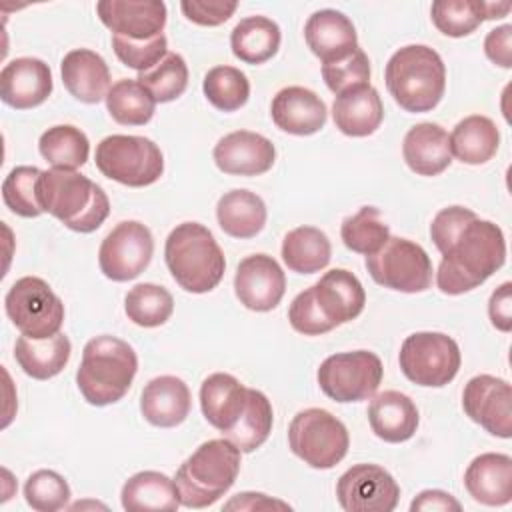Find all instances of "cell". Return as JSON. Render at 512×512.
Segmentation results:
<instances>
[{"instance_id": "47", "label": "cell", "mask_w": 512, "mask_h": 512, "mask_svg": "<svg viewBox=\"0 0 512 512\" xmlns=\"http://www.w3.org/2000/svg\"><path fill=\"white\" fill-rule=\"evenodd\" d=\"M166 46L168 42L164 34H158L150 40H130V38L112 34V48L118 60L124 66L134 68L138 72H146L154 68L168 54Z\"/></svg>"}, {"instance_id": "24", "label": "cell", "mask_w": 512, "mask_h": 512, "mask_svg": "<svg viewBox=\"0 0 512 512\" xmlns=\"http://www.w3.org/2000/svg\"><path fill=\"white\" fill-rule=\"evenodd\" d=\"M464 486L480 504H508L512 500V458L498 452L476 456L464 472Z\"/></svg>"}, {"instance_id": "36", "label": "cell", "mask_w": 512, "mask_h": 512, "mask_svg": "<svg viewBox=\"0 0 512 512\" xmlns=\"http://www.w3.org/2000/svg\"><path fill=\"white\" fill-rule=\"evenodd\" d=\"M332 246L328 236L314 226H298L282 240V260L296 274H314L328 266Z\"/></svg>"}, {"instance_id": "14", "label": "cell", "mask_w": 512, "mask_h": 512, "mask_svg": "<svg viewBox=\"0 0 512 512\" xmlns=\"http://www.w3.org/2000/svg\"><path fill=\"white\" fill-rule=\"evenodd\" d=\"M336 498L346 512H392L400 486L378 464H354L338 478Z\"/></svg>"}, {"instance_id": "31", "label": "cell", "mask_w": 512, "mask_h": 512, "mask_svg": "<svg viewBox=\"0 0 512 512\" xmlns=\"http://www.w3.org/2000/svg\"><path fill=\"white\" fill-rule=\"evenodd\" d=\"M120 500L128 512H174L180 506L176 482L154 470L130 476L122 486Z\"/></svg>"}, {"instance_id": "3", "label": "cell", "mask_w": 512, "mask_h": 512, "mask_svg": "<svg viewBox=\"0 0 512 512\" xmlns=\"http://www.w3.org/2000/svg\"><path fill=\"white\" fill-rule=\"evenodd\" d=\"M138 370L134 348L116 336H96L86 342L76 384L92 406H108L126 396Z\"/></svg>"}, {"instance_id": "7", "label": "cell", "mask_w": 512, "mask_h": 512, "mask_svg": "<svg viewBox=\"0 0 512 512\" xmlns=\"http://www.w3.org/2000/svg\"><path fill=\"white\" fill-rule=\"evenodd\" d=\"M96 168L114 182L142 188L162 176L164 156L150 138L112 134L96 146Z\"/></svg>"}, {"instance_id": "10", "label": "cell", "mask_w": 512, "mask_h": 512, "mask_svg": "<svg viewBox=\"0 0 512 512\" xmlns=\"http://www.w3.org/2000/svg\"><path fill=\"white\" fill-rule=\"evenodd\" d=\"M460 348L454 338L442 332H414L400 346V368L404 376L418 384L446 386L460 368Z\"/></svg>"}, {"instance_id": "2", "label": "cell", "mask_w": 512, "mask_h": 512, "mask_svg": "<svg viewBox=\"0 0 512 512\" xmlns=\"http://www.w3.org/2000/svg\"><path fill=\"white\" fill-rule=\"evenodd\" d=\"M36 194L44 212L80 234L98 230L110 214L106 192L76 170H44L38 178Z\"/></svg>"}, {"instance_id": "51", "label": "cell", "mask_w": 512, "mask_h": 512, "mask_svg": "<svg viewBox=\"0 0 512 512\" xmlns=\"http://www.w3.org/2000/svg\"><path fill=\"white\" fill-rule=\"evenodd\" d=\"M460 508H462L460 502L444 490H424L410 504L412 512H416V510H442V512L454 510V512H458Z\"/></svg>"}, {"instance_id": "32", "label": "cell", "mask_w": 512, "mask_h": 512, "mask_svg": "<svg viewBox=\"0 0 512 512\" xmlns=\"http://www.w3.org/2000/svg\"><path fill=\"white\" fill-rule=\"evenodd\" d=\"M72 344L66 334H54L50 338L18 336L14 346V358L18 366L36 380L54 378L64 370L70 360Z\"/></svg>"}, {"instance_id": "23", "label": "cell", "mask_w": 512, "mask_h": 512, "mask_svg": "<svg viewBox=\"0 0 512 512\" xmlns=\"http://www.w3.org/2000/svg\"><path fill=\"white\" fill-rule=\"evenodd\" d=\"M250 388L226 372L210 374L200 386V408L204 418L222 432H230L248 406Z\"/></svg>"}, {"instance_id": "19", "label": "cell", "mask_w": 512, "mask_h": 512, "mask_svg": "<svg viewBox=\"0 0 512 512\" xmlns=\"http://www.w3.org/2000/svg\"><path fill=\"white\" fill-rule=\"evenodd\" d=\"M274 160V144L266 136L250 130L230 132L214 146V162L224 174L258 176L268 172Z\"/></svg>"}, {"instance_id": "4", "label": "cell", "mask_w": 512, "mask_h": 512, "mask_svg": "<svg viewBox=\"0 0 512 512\" xmlns=\"http://www.w3.org/2000/svg\"><path fill=\"white\" fill-rule=\"evenodd\" d=\"M384 80L402 110L430 112L444 96L446 66L434 48L408 44L390 56Z\"/></svg>"}, {"instance_id": "50", "label": "cell", "mask_w": 512, "mask_h": 512, "mask_svg": "<svg viewBox=\"0 0 512 512\" xmlns=\"http://www.w3.org/2000/svg\"><path fill=\"white\" fill-rule=\"evenodd\" d=\"M512 284L504 282L498 286L488 302V316L492 320V326L498 328L500 332H510L512 330Z\"/></svg>"}, {"instance_id": "34", "label": "cell", "mask_w": 512, "mask_h": 512, "mask_svg": "<svg viewBox=\"0 0 512 512\" xmlns=\"http://www.w3.org/2000/svg\"><path fill=\"white\" fill-rule=\"evenodd\" d=\"M450 138V152L464 164H486L500 144V132L488 116L472 114L460 120Z\"/></svg>"}, {"instance_id": "37", "label": "cell", "mask_w": 512, "mask_h": 512, "mask_svg": "<svg viewBox=\"0 0 512 512\" xmlns=\"http://www.w3.org/2000/svg\"><path fill=\"white\" fill-rule=\"evenodd\" d=\"M38 150L52 168L76 170L86 164L90 154V142L86 134L70 124H58L48 128L40 140Z\"/></svg>"}, {"instance_id": "12", "label": "cell", "mask_w": 512, "mask_h": 512, "mask_svg": "<svg viewBox=\"0 0 512 512\" xmlns=\"http://www.w3.org/2000/svg\"><path fill=\"white\" fill-rule=\"evenodd\" d=\"M382 362L374 352L354 350L328 356L318 368V384L334 402H362L376 394L382 382Z\"/></svg>"}, {"instance_id": "18", "label": "cell", "mask_w": 512, "mask_h": 512, "mask_svg": "<svg viewBox=\"0 0 512 512\" xmlns=\"http://www.w3.org/2000/svg\"><path fill=\"white\" fill-rule=\"evenodd\" d=\"M310 292L318 312L330 328L358 318L366 304V294L360 280L344 268L326 272L316 284L310 286Z\"/></svg>"}, {"instance_id": "22", "label": "cell", "mask_w": 512, "mask_h": 512, "mask_svg": "<svg viewBox=\"0 0 512 512\" xmlns=\"http://www.w3.org/2000/svg\"><path fill=\"white\" fill-rule=\"evenodd\" d=\"M304 38L312 54L318 56L322 64L342 60L358 48V36L352 20L332 8L318 10L308 18Z\"/></svg>"}, {"instance_id": "46", "label": "cell", "mask_w": 512, "mask_h": 512, "mask_svg": "<svg viewBox=\"0 0 512 512\" xmlns=\"http://www.w3.org/2000/svg\"><path fill=\"white\" fill-rule=\"evenodd\" d=\"M322 78L326 86L338 96L350 88L370 84V60L362 48H356L342 60L322 64Z\"/></svg>"}, {"instance_id": "15", "label": "cell", "mask_w": 512, "mask_h": 512, "mask_svg": "<svg viewBox=\"0 0 512 512\" xmlns=\"http://www.w3.org/2000/svg\"><path fill=\"white\" fill-rule=\"evenodd\" d=\"M462 408L492 436H512V388L506 380L490 374L470 378L464 386Z\"/></svg>"}, {"instance_id": "33", "label": "cell", "mask_w": 512, "mask_h": 512, "mask_svg": "<svg viewBox=\"0 0 512 512\" xmlns=\"http://www.w3.org/2000/svg\"><path fill=\"white\" fill-rule=\"evenodd\" d=\"M220 228L232 238H254L266 224V204L250 190H230L216 204Z\"/></svg>"}, {"instance_id": "43", "label": "cell", "mask_w": 512, "mask_h": 512, "mask_svg": "<svg viewBox=\"0 0 512 512\" xmlns=\"http://www.w3.org/2000/svg\"><path fill=\"white\" fill-rule=\"evenodd\" d=\"M156 102H172L188 86V66L176 52H168L154 68L138 72L136 78Z\"/></svg>"}, {"instance_id": "8", "label": "cell", "mask_w": 512, "mask_h": 512, "mask_svg": "<svg viewBox=\"0 0 512 512\" xmlns=\"http://www.w3.org/2000/svg\"><path fill=\"white\" fill-rule=\"evenodd\" d=\"M288 444L304 464L328 470L346 456L350 438L346 426L334 414L322 408H306L292 418Z\"/></svg>"}, {"instance_id": "9", "label": "cell", "mask_w": 512, "mask_h": 512, "mask_svg": "<svg viewBox=\"0 0 512 512\" xmlns=\"http://www.w3.org/2000/svg\"><path fill=\"white\" fill-rule=\"evenodd\" d=\"M372 280L384 288L416 294L432 286V262L426 250L406 238L390 236L374 254L366 256Z\"/></svg>"}, {"instance_id": "38", "label": "cell", "mask_w": 512, "mask_h": 512, "mask_svg": "<svg viewBox=\"0 0 512 512\" xmlns=\"http://www.w3.org/2000/svg\"><path fill=\"white\" fill-rule=\"evenodd\" d=\"M104 100L112 120L122 126H144L152 120L156 108L150 92L138 80L130 78L114 82Z\"/></svg>"}, {"instance_id": "49", "label": "cell", "mask_w": 512, "mask_h": 512, "mask_svg": "<svg viewBox=\"0 0 512 512\" xmlns=\"http://www.w3.org/2000/svg\"><path fill=\"white\" fill-rule=\"evenodd\" d=\"M484 52L494 64L502 68H510L512 66V26L504 24L490 30L484 40Z\"/></svg>"}, {"instance_id": "40", "label": "cell", "mask_w": 512, "mask_h": 512, "mask_svg": "<svg viewBox=\"0 0 512 512\" xmlns=\"http://www.w3.org/2000/svg\"><path fill=\"white\" fill-rule=\"evenodd\" d=\"M124 310L128 320L142 328L162 326L174 312L172 294L158 284L144 282L128 290L124 298Z\"/></svg>"}, {"instance_id": "29", "label": "cell", "mask_w": 512, "mask_h": 512, "mask_svg": "<svg viewBox=\"0 0 512 512\" xmlns=\"http://www.w3.org/2000/svg\"><path fill=\"white\" fill-rule=\"evenodd\" d=\"M408 168L420 176H438L452 162L448 132L432 122L412 126L402 142Z\"/></svg>"}, {"instance_id": "16", "label": "cell", "mask_w": 512, "mask_h": 512, "mask_svg": "<svg viewBox=\"0 0 512 512\" xmlns=\"http://www.w3.org/2000/svg\"><path fill=\"white\" fill-rule=\"evenodd\" d=\"M234 292L248 310L268 312L280 304L286 292L284 270L268 254L246 256L236 268Z\"/></svg>"}, {"instance_id": "20", "label": "cell", "mask_w": 512, "mask_h": 512, "mask_svg": "<svg viewBox=\"0 0 512 512\" xmlns=\"http://www.w3.org/2000/svg\"><path fill=\"white\" fill-rule=\"evenodd\" d=\"M50 94L52 72L40 58H14L0 72V98L16 110L40 106Z\"/></svg>"}, {"instance_id": "5", "label": "cell", "mask_w": 512, "mask_h": 512, "mask_svg": "<svg viewBox=\"0 0 512 512\" xmlns=\"http://www.w3.org/2000/svg\"><path fill=\"white\" fill-rule=\"evenodd\" d=\"M164 260L176 284L192 294L214 290L226 270L216 238L198 222H182L168 234Z\"/></svg>"}, {"instance_id": "45", "label": "cell", "mask_w": 512, "mask_h": 512, "mask_svg": "<svg viewBox=\"0 0 512 512\" xmlns=\"http://www.w3.org/2000/svg\"><path fill=\"white\" fill-rule=\"evenodd\" d=\"M24 498L32 510L56 512L68 506L70 486L54 470H38L24 484Z\"/></svg>"}, {"instance_id": "25", "label": "cell", "mask_w": 512, "mask_h": 512, "mask_svg": "<svg viewBox=\"0 0 512 512\" xmlns=\"http://www.w3.org/2000/svg\"><path fill=\"white\" fill-rule=\"evenodd\" d=\"M192 396L184 380L176 376L152 378L140 396L142 416L158 428H174L190 414Z\"/></svg>"}, {"instance_id": "21", "label": "cell", "mask_w": 512, "mask_h": 512, "mask_svg": "<svg viewBox=\"0 0 512 512\" xmlns=\"http://www.w3.org/2000/svg\"><path fill=\"white\" fill-rule=\"evenodd\" d=\"M274 124L294 136H310L324 128L328 110L324 100L304 88V86H286L282 88L270 106Z\"/></svg>"}, {"instance_id": "26", "label": "cell", "mask_w": 512, "mask_h": 512, "mask_svg": "<svg viewBox=\"0 0 512 512\" xmlns=\"http://www.w3.org/2000/svg\"><path fill=\"white\" fill-rule=\"evenodd\" d=\"M66 90L84 104H98L110 90V70L106 60L88 48L70 50L60 64Z\"/></svg>"}, {"instance_id": "6", "label": "cell", "mask_w": 512, "mask_h": 512, "mask_svg": "<svg viewBox=\"0 0 512 512\" xmlns=\"http://www.w3.org/2000/svg\"><path fill=\"white\" fill-rule=\"evenodd\" d=\"M240 450L226 438L200 444L178 468L176 488L186 508H206L220 500L236 482Z\"/></svg>"}, {"instance_id": "1", "label": "cell", "mask_w": 512, "mask_h": 512, "mask_svg": "<svg viewBox=\"0 0 512 512\" xmlns=\"http://www.w3.org/2000/svg\"><path fill=\"white\" fill-rule=\"evenodd\" d=\"M430 236L442 254L436 284L450 296L478 288L506 260L502 230L464 206L442 208L430 224Z\"/></svg>"}, {"instance_id": "30", "label": "cell", "mask_w": 512, "mask_h": 512, "mask_svg": "<svg viewBox=\"0 0 512 512\" xmlns=\"http://www.w3.org/2000/svg\"><path fill=\"white\" fill-rule=\"evenodd\" d=\"M510 12V2H480V0H436L430 14L434 26L452 38L472 34L484 20L502 18Z\"/></svg>"}, {"instance_id": "17", "label": "cell", "mask_w": 512, "mask_h": 512, "mask_svg": "<svg viewBox=\"0 0 512 512\" xmlns=\"http://www.w3.org/2000/svg\"><path fill=\"white\" fill-rule=\"evenodd\" d=\"M96 12L106 28L130 40H150L166 26L162 0H102L96 4Z\"/></svg>"}, {"instance_id": "44", "label": "cell", "mask_w": 512, "mask_h": 512, "mask_svg": "<svg viewBox=\"0 0 512 512\" xmlns=\"http://www.w3.org/2000/svg\"><path fill=\"white\" fill-rule=\"evenodd\" d=\"M42 170L36 166H16L2 182L4 204L22 218H36L44 210L38 202L36 184Z\"/></svg>"}, {"instance_id": "52", "label": "cell", "mask_w": 512, "mask_h": 512, "mask_svg": "<svg viewBox=\"0 0 512 512\" xmlns=\"http://www.w3.org/2000/svg\"><path fill=\"white\" fill-rule=\"evenodd\" d=\"M224 508H226V510H270V508L290 510V506H288L286 502L268 498L266 494H260V492H242V494H236Z\"/></svg>"}, {"instance_id": "42", "label": "cell", "mask_w": 512, "mask_h": 512, "mask_svg": "<svg viewBox=\"0 0 512 512\" xmlns=\"http://www.w3.org/2000/svg\"><path fill=\"white\" fill-rule=\"evenodd\" d=\"M202 90L214 108L234 112L248 102L250 82L246 74L234 66H214L206 72Z\"/></svg>"}, {"instance_id": "39", "label": "cell", "mask_w": 512, "mask_h": 512, "mask_svg": "<svg viewBox=\"0 0 512 512\" xmlns=\"http://www.w3.org/2000/svg\"><path fill=\"white\" fill-rule=\"evenodd\" d=\"M272 422L274 414L270 400L260 390L250 388L248 406L242 418L230 432L224 434V438L230 440L240 452H254L268 440L272 432Z\"/></svg>"}, {"instance_id": "13", "label": "cell", "mask_w": 512, "mask_h": 512, "mask_svg": "<svg viewBox=\"0 0 512 512\" xmlns=\"http://www.w3.org/2000/svg\"><path fill=\"white\" fill-rule=\"evenodd\" d=\"M154 254V238L148 226L136 220L116 224L100 244L98 264L106 278L128 282L140 276Z\"/></svg>"}, {"instance_id": "28", "label": "cell", "mask_w": 512, "mask_h": 512, "mask_svg": "<svg viewBox=\"0 0 512 512\" xmlns=\"http://www.w3.org/2000/svg\"><path fill=\"white\" fill-rule=\"evenodd\" d=\"M368 422L380 440L398 444L414 436L420 416L410 396L398 390H384L372 398L368 406Z\"/></svg>"}, {"instance_id": "48", "label": "cell", "mask_w": 512, "mask_h": 512, "mask_svg": "<svg viewBox=\"0 0 512 512\" xmlns=\"http://www.w3.org/2000/svg\"><path fill=\"white\" fill-rule=\"evenodd\" d=\"M180 8L184 16L200 26H220L224 24L234 10L238 8V2H226V0H182Z\"/></svg>"}, {"instance_id": "41", "label": "cell", "mask_w": 512, "mask_h": 512, "mask_svg": "<svg viewBox=\"0 0 512 512\" xmlns=\"http://www.w3.org/2000/svg\"><path fill=\"white\" fill-rule=\"evenodd\" d=\"M340 236L348 250L370 256L388 242L390 230L388 224L380 218L378 208L362 206L354 216H348L342 222Z\"/></svg>"}, {"instance_id": "35", "label": "cell", "mask_w": 512, "mask_h": 512, "mask_svg": "<svg viewBox=\"0 0 512 512\" xmlns=\"http://www.w3.org/2000/svg\"><path fill=\"white\" fill-rule=\"evenodd\" d=\"M280 40L278 24L266 16L242 18L230 34L232 54L246 64L268 62L278 52Z\"/></svg>"}, {"instance_id": "11", "label": "cell", "mask_w": 512, "mask_h": 512, "mask_svg": "<svg viewBox=\"0 0 512 512\" xmlns=\"http://www.w3.org/2000/svg\"><path fill=\"white\" fill-rule=\"evenodd\" d=\"M4 308L12 324L30 338H50L64 322L62 300L38 276L16 280L4 298Z\"/></svg>"}, {"instance_id": "27", "label": "cell", "mask_w": 512, "mask_h": 512, "mask_svg": "<svg viewBox=\"0 0 512 512\" xmlns=\"http://www.w3.org/2000/svg\"><path fill=\"white\" fill-rule=\"evenodd\" d=\"M332 118L336 128L346 136L362 138L374 134L384 120L378 90L364 84L338 94L332 104Z\"/></svg>"}]
</instances>
